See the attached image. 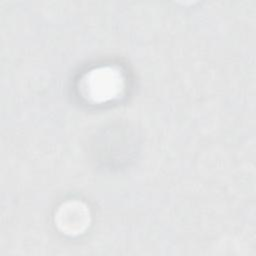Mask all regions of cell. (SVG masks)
I'll return each instance as SVG.
<instances>
[{
  "instance_id": "6da1fadb",
  "label": "cell",
  "mask_w": 256,
  "mask_h": 256,
  "mask_svg": "<svg viewBox=\"0 0 256 256\" xmlns=\"http://www.w3.org/2000/svg\"><path fill=\"white\" fill-rule=\"evenodd\" d=\"M123 84L121 72L112 67H99L86 74L82 88L90 100L105 102L115 98L122 91Z\"/></svg>"
},
{
  "instance_id": "7a4b0ae2",
  "label": "cell",
  "mask_w": 256,
  "mask_h": 256,
  "mask_svg": "<svg viewBox=\"0 0 256 256\" xmlns=\"http://www.w3.org/2000/svg\"><path fill=\"white\" fill-rule=\"evenodd\" d=\"M90 221L89 209L79 201L63 203L55 214V222L58 228L65 234L77 235L82 233Z\"/></svg>"
}]
</instances>
